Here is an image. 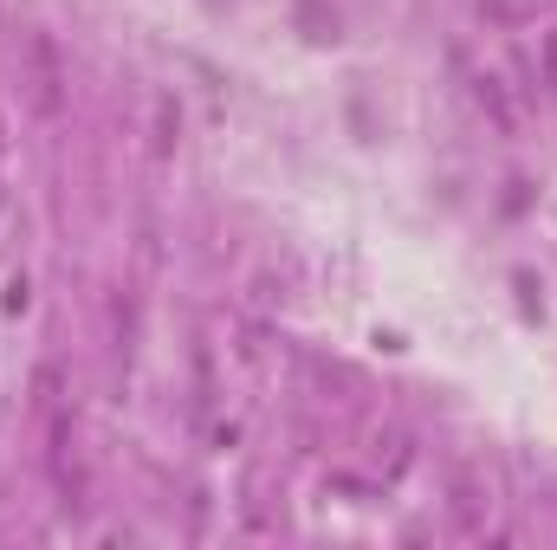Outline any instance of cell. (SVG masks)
<instances>
[{"instance_id":"3","label":"cell","mask_w":557,"mask_h":550,"mask_svg":"<svg viewBox=\"0 0 557 550\" xmlns=\"http://www.w3.org/2000/svg\"><path fill=\"white\" fill-rule=\"evenodd\" d=\"M298 26H305V39H337V13H324L318 0H298Z\"/></svg>"},{"instance_id":"2","label":"cell","mask_w":557,"mask_h":550,"mask_svg":"<svg viewBox=\"0 0 557 550\" xmlns=\"http://www.w3.org/2000/svg\"><path fill=\"white\" fill-rule=\"evenodd\" d=\"M473 98H480V110L499 123V136L519 130V110H512V98H506V85H499V78H473Z\"/></svg>"},{"instance_id":"1","label":"cell","mask_w":557,"mask_h":550,"mask_svg":"<svg viewBox=\"0 0 557 550\" xmlns=\"http://www.w3.org/2000/svg\"><path fill=\"white\" fill-rule=\"evenodd\" d=\"M33 104L39 110H59V52H52L46 33L33 39Z\"/></svg>"},{"instance_id":"4","label":"cell","mask_w":557,"mask_h":550,"mask_svg":"<svg viewBox=\"0 0 557 550\" xmlns=\"http://www.w3.org/2000/svg\"><path fill=\"white\" fill-rule=\"evenodd\" d=\"M545 91H551V98H557V33L545 39Z\"/></svg>"}]
</instances>
